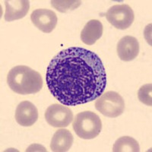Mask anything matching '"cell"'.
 I'll list each match as a JSON object with an SVG mask.
<instances>
[{
    "label": "cell",
    "instance_id": "obj_12",
    "mask_svg": "<svg viewBox=\"0 0 152 152\" xmlns=\"http://www.w3.org/2000/svg\"><path fill=\"white\" fill-rule=\"evenodd\" d=\"M103 35V24L98 20L88 21L81 32V39L87 45H93Z\"/></svg>",
    "mask_w": 152,
    "mask_h": 152
},
{
    "label": "cell",
    "instance_id": "obj_3",
    "mask_svg": "<svg viewBox=\"0 0 152 152\" xmlns=\"http://www.w3.org/2000/svg\"><path fill=\"white\" fill-rule=\"evenodd\" d=\"M76 135L83 139H93L102 130V122L97 114L92 111H84L78 113L72 123Z\"/></svg>",
    "mask_w": 152,
    "mask_h": 152
},
{
    "label": "cell",
    "instance_id": "obj_7",
    "mask_svg": "<svg viewBox=\"0 0 152 152\" xmlns=\"http://www.w3.org/2000/svg\"><path fill=\"white\" fill-rule=\"evenodd\" d=\"M31 19L34 25L43 33L52 32L57 24L56 15L50 9H40L33 11Z\"/></svg>",
    "mask_w": 152,
    "mask_h": 152
},
{
    "label": "cell",
    "instance_id": "obj_9",
    "mask_svg": "<svg viewBox=\"0 0 152 152\" xmlns=\"http://www.w3.org/2000/svg\"><path fill=\"white\" fill-rule=\"evenodd\" d=\"M139 53V43L134 37L125 36L117 44V54L119 59L129 62L135 59Z\"/></svg>",
    "mask_w": 152,
    "mask_h": 152
},
{
    "label": "cell",
    "instance_id": "obj_4",
    "mask_svg": "<svg viewBox=\"0 0 152 152\" xmlns=\"http://www.w3.org/2000/svg\"><path fill=\"white\" fill-rule=\"evenodd\" d=\"M96 100V109L107 117H118L124 112V100L117 92L110 91L100 95Z\"/></svg>",
    "mask_w": 152,
    "mask_h": 152
},
{
    "label": "cell",
    "instance_id": "obj_2",
    "mask_svg": "<svg viewBox=\"0 0 152 152\" xmlns=\"http://www.w3.org/2000/svg\"><path fill=\"white\" fill-rule=\"evenodd\" d=\"M9 88L18 94H32L40 91L43 79L38 72L26 66L12 68L7 76Z\"/></svg>",
    "mask_w": 152,
    "mask_h": 152
},
{
    "label": "cell",
    "instance_id": "obj_8",
    "mask_svg": "<svg viewBox=\"0 0 152 152\" xmlns=\"http://www.w3.org/2000/svg\"><path fill=\"white\" fill-rule=\"evenodd\" d=\"M15 120L21 126H33L38 119L37 107L30 101L24 100L18 104L15 110Z\"/></svg>",
    "mask_w": 152,
    "mask_h": 152
},
{
    "label": "cell",
    "instance_id": "obj_11",
    "mask_svg": "<svg viewBox=\"0 0 152 152\" xmlns=\"http://www.w3.org/2000/svg\"><path fill=\"white\" fill-rule=\"evenodd\" d=\"M74 138L69 130L61 129L54 133L50 143L51 151L54 152H66L70 149Z\"/></svg>",
    "mask_w": 152,
    "mask_h": 152
},
{
    "label": "cell",
    "instance_id": "obj_6",
    "mask_svg": "<svg viewBox=\"0 0 152 152\" xmlns=\"http://www.w3.org/2000/svg\"><path fill=\"white\" fill-rule=\"evenodd\" d=\"M45 119L50 126L55 128H65L73 119V113L68 106L54 104L46 110Z\"/></svg>",
    "mask_w": 152,
    "mask_h": 152
},
{
    "label": "cell",
    "instance_id": "obj_10",
    "mask_svg": "<svg viewBox=\"0 0 152 152\" xmlns=\"http://www.w3.org/2000/svg\"><path fill=\"white\" fill-rule=\"evenodd\" d=\"M5 20L13 21L21 19L26 16L30 9V2L28 0H6Z\"/></svg>",
    "mask_w": 152,
    "mask_h": 152
},
{
    "label": "cell",
    "instance_id": "obj_15",
    "mask_svg": "<svg viewBox=\"0 0 152 152\" xmlns=\"http://www.w3.org/2000/svg\"><path fill=\"white\" fill-rule=\"evenodd\" d=\"M152 85L151 84H147V85H143L141 87V88L138 90V97L140 102L145 105L151 107L152 105Z\"/></svg>",
    "mask_w": 152,
    "mask_h": 152
},
{
    "label": "cell",
    "instance_id": "obj_5",
    "mask_svg": "<svg viewBox=\"0 0 152 152\" xmlns=\"http://www.w3.org/2000/svg\"><path fill=\"white\" fill-rule=\"evenodd\" d=\"M106 18L110 24L116 29L126 30L132 24L135 14L129 5H115L110 8L106 14Z\"/></svg>",
    "mask_w": 152,
    "mask_h": 152
},
{
    "label": "cell",
    "instance_id": "obj_1",
    "mask_svg": "<svg viewBox=\"0 0 152 152\" xmlns=\"http://www.w3.org/2000/svg\"><path fill=\"white\" fill-rule=\"evenodd\" d=\"M50 93L63 105L91 102L104 94L107 73L100 57L91 50L70 47L53 57L46 73Z\"/></svg>",
    "mask_w": 152,
    "mask_h": 152
},
{
    "label": "cell",
    "instance_id": "obj_14",
    "mask_svg": "<svg viewBox=\"0 0 152 152\" xmlns=\"http://www.w3.org/2000/svg\"><path fill=\"white\" fill-rule=\"evenodd\" d=\"M81 1H51V5L57 11L60 12H67L69 11L74 10L81 5Z\"/></svg>",
    "mask_w": 152,
    "mask_h": 152
},
{
    "label": "cell",
    "instance_id": "obj_13",
    "mask_svg": "<svg viewBox=\"0 0 152 152\" xmlns=\"http://www.w3.org/2000/svg\"><path fill=\"white\" fill-rule=\"evenodd\" d=\"M113 152H139V144L135 138L123 136L118 138L113 148Z\"/></svg>",
    "mask_w": 152,
    "mask_h": 152
}]
</instances>
